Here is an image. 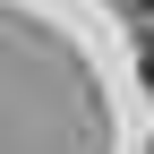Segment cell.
I'll list each match as a JSON object with an SVG mask.
<instances>
[{
  "mask_svg": "<svg viewBox=\"0 0 154 154\" xmlns=\"http://www.w3.org/2000/svg\"><path fill=\"white\" fill-rule=\"evenodd\" d=\"M137 77H146V94H154V43H146V60H137Z\"/></svg>",
  "mask_w": 154,
  "mask_h": 154,
  "instance_id": "obj_1",
  "label": "cell"
}]
</instances>
